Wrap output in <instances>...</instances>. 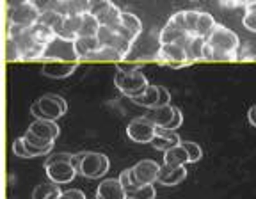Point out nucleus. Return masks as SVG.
<instances>
[{
  "label": "nucleus",
  "instance_id": "nucleus-1",
  "mask_svg": "<svg viewBox=\"0 0 256 199\" xmlns=\"http://www.w3.org/2000/svg\"><path fill=\"white\" fill-rule=\"evenodd\" d=\"M240 41L235 32L217 24L212 34L206 38L203 48V60H236Z\"/></svg>",
  "mask_w": 256,
  "mask_h": 199
},
{
  "label": "nucleus",
  "instance_id": "nucleus-2",
  "mask_svg": "<svg viewBox=\"0 0 256 199\" xmlns=\"http://www.w3.org/2000/svg\"><path fill=\"white\" fill-rule=\"evenodd\" d=\"M73 166L78 169L82 176L89 180H98L107 174L110 168V160L107 155L98 152H82L73 155Z\"/></svg>",
  "mask_w": 256,
  "mask_h": 199
},
{
  "label": "nucleus",
  "instance_id": "nucleus-3",
  "mask_svg": "<svg viewBox=\"0 0 256 199\" xmlns=\"http://www.w3.org/2000/svg\"><path fill=\"white\" fill-rule=\"evenodd\" d=\"M114 84H116V88L120 89L124 96L134 100L148 89L150 82H148V78H146V75L142 73V68L136 66L132 72L118 70L116 75H114Z\"/></svg>",
  "mask_w": 256,
  "mask_h": 199
},
{
  "label": "nucleus",
  "instance_id": "nucleus-4",
  "mask_svg": "<svg viewBox=\"0 0 256 199\" xmlns=\"http://www.w3.org/2000/svg\"><path fill=\"white\" fill-rule=\"evenodd\" d=\"M126 136L130 140L137 144H152V140L155 139L156 136V126L152 123V121L142 116V118H136L128 123L126 126Z\"/></svg>",
  "mask_w": 256,
  "mask_h": 199
},
{
  "label": "nucleus",
  "instance_id": "nucleus-5",
  "mask_svg": "<svg viewBox=\"0 0 256 199\" xmlns=\"http://www.w3.org/2000/svg\"><path fill=\"white\" fill-rule=\"evenodd\" d=\"M156 60L162 64H168L171 68H182L185 64L192 62L188 52L178 43L160 44L158 52H156Z\"/></svg>",
  "mask_w": 256,
  "mask_h": 199
},
{
  "label": "nucleus",
  "instance_id": "nucleus-6",
  "mask_svg": "<svg viewBox=\"0 0 256 199\" xmlns=\"http://www.w3.org/2000/svg\"><path fill=\"white\" fill-rule=\"evenodd\" d=\"M38 105H40L41 112H43V120H50V121H57L59 118H62L68 110V104L66 100L59 94H54V92H48L43 94L41 98L36 100Z\"/></svg>",
  "mask_w": 256,
  "mask_h": 199
},
{
  "label": "nucleus",
  "instance_id": "nucleus-7",
  "mask_svg": "<svg viewBox=\"0 0 256 199\" xmlns=\"http://www.w3.org/2000/svg\"><path fill=\"white\" fill-rule=\"evenodd\" d=\"M44 169H46L48 180L57 185H64L73 182L76 172H78V169L73 166V162H54L44 166Z\"/></svg>",
  "mask_w": 256,
  "mask_h": 199
},
{
  "label": "nucleus",
  "instance_id": "nucleus-8",
  "mask_svg": "<svg viewBox=\"0 0 256 199\" xmlns=\"http://www.w3.org/2000/svg\"><path fill=\"white\" fill-rule=\"evenodd\" d=\"M41 12L38 11L34 6L28 2V4L22 6V8L9 9L8 11V20L11 25H22V27H32L40 22Z\"/></svg>",
  "mask_w": 256,
  "mask_h": 199
},
{
  "label": "nucleus",
  "instance_id": "nucleus-9",
  "mask_svg": "<svg viewBox=\"0 0 256 199\" xmlns=\"http://www.w3.org/2000/svg\"><path fill=\"white\" fill-rule=\"evenodd\" d=\"M46 59H62V60H70V59H76L75 54V44L70 40H62V38L57 36L52 43L46 46V52H44ZM78 60V59H76Z\"/></svg>",
  "mask_w": 256,
  "mask_h": 199
},
{
  "label": "nucleus",
  "instance_id": "nucleus-10",
  "mask_svg": "<svg viewBox=\"0 0 256 199\" xmlns=\"http://www.w3.org/2000/svg\"><path fill=\"white\" fill-rule=\"evenodd\" d=\"M132 169L140 185H153L155 182H158L160 166L155 160H140Z\"/></svg>",
  "mask_w": 256,
  "mask_h": 199
},
{
  "label": "nucleus",
  "instance_id": "nucleus-11",
  "mask_svg": "<svg viewBox=\"0 0 256 199\" xmlns=\"http://www.w3.org/2000/svg\"><path fill=\"white\" fill-rule=\"evenodd\" d=\"M126 190L121 185L120 178L104 180L96 188V199H126Z\"/></svg>",
  "mask_w": 256,
  "mask_h": 199
},
{
  "label": "nucleus",
  "instance_id": "nucleus-12",
  "mask_svg": "<svg viewBox=\"0 0 256 199\" xmlns=\"http://www.w3.org/2000/svg\"><path fill=\"white\" fill-rule=\"evenodd\" d=\"M187 178V168L185 166H160L158 184L166 187H174Z\"/></svg>",
  "mask_w": 256,
  "mask_h": 199
},
{
  "label": "nucleus",
  "instance_id": "nucleus-13",
  "mask_svg": "<svg viewBox=\"0 0 256 199\" xmlns=\"http://www.w3.org/2000/svg\"><path fill=\"white\" fill-rule=\"evenodd\" d=\"M180 144H182V139L174 130L156 126V136H155V139L152 140V146L155 148V150H160V152L166 153L168 150H171V148H174V146H180Z\"/></svg>",
  "mask_w": 256,
  "mask_h": 199
},
{
  "label": "nucleus",
  "instance_id": "nucleus-14",
  "mask_svg": "<svg viewBox=\"0 0 256 199\" xmlns=\"http://www.w3.org/2000/svg\"><path fill=\"white\" fill-rule=\"evenodd\" d=\"M28 130H30L34 136L41 137V139H44V140H50V142H54L60 134L59 124L50 120H36L28 126Z\"/></svg>",
  "mask_w": 256,
  "mask_h": 199
},
{
  "label": "nucleus",
  "instance_id": "nucleus-15",
  "mask_svg": "<svg viewBox=\"0 0 256 199\" xmlns=\"http://www.w3.org/2000/svg\"><path fill=\"white\" fill-rule=\"evenodd\" d=\"M76 70V62H46L43 64V68H41V73L48 78H66V76L73 75V72Z\"/></svg>",
  "mask_w": 256,
  "mask_h": 199
},
{
  "label": "nucleus",
  "instance_id": "nucleus-16",
  "mask_svg": "<svg viewBox=\"0 0 256 199\" xmlns=\"http://www.w3.org/2000/svg\"><path fill=\"white\" fill-rule=\"evenodd\" d=\"M174 108L172 105H164V107H155V108H150L146 118L152 121L155 126L158 128H168L171 124L172 118H174Z\"/></svg>",
  "mask_w": 256,
  "mask_h": 199
},
{
  "label": "nucleus",
  "instance_id": "nucleus-17",
  "mask_svg": "<svg viewBox=\"0 0 256 199\" xmlns=\"http://www.w3.org/2000/svg\"><path fill=\"white\" fill-rule=\"evenodd\" d=\"M80 27H82V14H73V16H66L62 24V30L57 34L62 40H70L75 41L78 38Z\"/></svg>",
  "mask_w": 256,
  "mask_h": 199
},
{
  "label": "nucleus",
  "instance_id": "nucleus-18",
  "mask_svg": "<svg viewBox=\"0 0 256 199\" xmlns=\"http://www.w3.org/2000/svg\"><path fill=\"white\" fill-rule=\"evenodd\" d=\"M73 44H75L76 59H88L92 52H96V50L102 48L100 41L96 40V38H76V40L73 41Z\"/></svg>",
  "mask_w": 256,
  "mask_h": 199
},
{
  "label": "nucleus",
  "instance_id": "nucleus-19",
  "mask_svg": "<svg viewBox=\"0 0 256 199\" xmlns=\"http://www.w3.org/2000/svg\"><path fill=\"white\" fill-rule=\"evenodd\" d=\"M188 36L187 32L182 30L178 25H174L171 20H168V24L164 25V28L158 34V43L160 44H169V43H178L182 38Z\"/></svg>",
  "mask_w": 256,
  "mask_h": 199
},
{
  "label": "nucleus",
  "instance_id": "nucleus-20",
  "mask_svg": "<svg viewBox=\"0 0 256 199\" xmlns=\"http://www.w3.org/2000/svg\"><path fill=\"white\" fill-rule=\"evenodd\" d=\"M134 104L140 105V107H146L150 110V108H155L158 107V86H153L150 84L148 89L142 92L140 96H137V98L132 100Z\"/></svg>",
  "mask_w": 256,
  "mask_h": 199
},
{
  "label": "nucleus",
  "instance_id": "nucleus-21",
  "mask_svg": "<svg viewBox=\"0 0 256 199\" xmlns=\"http://www.w3.org/2000/svg\"><path fill=\"white\" fill-rule=\"evenodd\" d=\"M100 27V20L92 16L91 12H86V14H82V27H80L78 38H96Z\"/></svg>",
  "mask_w": 256,
  "mask_h": 199
},
{
  "label": "nucleus",
  "instance_id": "nucleus-22",
  "mask_svg": "<svg viewBox=\"0 0 256 199\" xmlns=\"http://www.w3.org/2000/svg\"><path fill=\"white\" fill-rule=\"evenodd\" d=\"M164 164L166 166H185V164H188V153L185 152V148L182 144L174 146L164 153Z\"/></svg>",
  "mask_w": 256,
  "mask_h": 199
},
{
  "label": "nucleus",
  "instance_id": "nucleus-23",
  "mask_svg": "<svg viewBox=\"0 0 256 199\" xmlns=\"http://www.w3.org/2000/svg\"><path fill=\"white\" fill-rule=\"evenodd\" d=\"M216 25H217L216 20H214V16L210 12L200 11V18H198V25H196V36L206 40L212 34L214 28H216Z\"/></svg>",
  "mask_w": 256,
  "mask_h": 199
},
{
  "label": "nucleus",
  "instance_id": "nucleus-24",
  "mask_svg": "<svg viewBox=\"0 0 256 199\" xmlns=\"http://www.w3.org/2000/svg\"><path fill=\"white\" fill-rule=\"evenodd\" d=\"M62 190L57 184H41L32 190V199H59Z\"/></svg>",
  "mask_w": 256,
  "mask_h": 199
},
{
  "label": "nucleus",
  "instance_id": "nucleus-25",
  "mask_svg": "<svg viewBox=\"0 0 256 199\" xmlns=\"http://www.w3.org/2000/svg\"><path fill=\"white\" fill-rule=\"evenodd\" d=\"M121 14H123V11H121L118 6L112 4L110 8L107 9V11L104 12V14L98 18L100 20L102 25H105V27L112 28V30H116L118 27L121 25Z\"/></svg>",
  "mask_w": 256,
  "mask_h": 199
},
{
  "label": "nucleus",
  "instance_id": "nucleus-26",
  "mask_svg": "<svg viewBox=\"0 0 256 199\" xmlns=\"http://www.w3.org/2000/svg\"><path fill=\"white\" fill-rule=\"evenodd\" d=\"M107 46L114 48V50L121 56V59H123V57H126L128 54H130V50H132V46H134V41L126 40V38L120 36L118 32H114V36H112V40L107 43Z\"/></svg>",
  "mask_w": 256,
  "mask_h": 199
},
{
  "label": "nucleus",
  "instance_id": "nucleus-27",
  "mask_svg": "<svg viewBox=\"0 0 256 199\" xmlns=\"http://www.w3.org/2000/svg\"><path fill=\"white\" fill-rule=\"evenodd\" d=\"M40 24L48 25L50 28H54L56 34H59V32L62 30L64 16L57 14V12H54V11H44V12H41V16H40Z\"/></svg>",
  "mask_w": 256,
  "mask_h": 199
},
{
  "label": "nucleus",
  "instance_id": "nucleus-28",
  "mask_svg": "<svg viewBox=\"0 0 256 199\" xmlns=\"http://www.w3.org/2000/svg\"><path fill=\"white\" fill-rule=\"evenodd\" d=\"M120 182H121V185H123L124 190H126V196H130L134 190H137V188L140 187V184L137 182L136 174H134L132 168H128V169H124V171H121Z\"/></svg>",
  "mask_w": 256,
  "mask_h": 199
},
{
  "label": "nucleus",
  "instance_id": "nucleus-29",
  "mask_svg": "<svg viewBox=\"0 0 256 199\" xmlns=\"http://www.w3.org/2000/svg\"><path fill=\"white\" fill-rule=\"evenodd\" d=\"M121 25H123L124 28H128V30H132L137 38H139V34L142 32V24H140V20L134 12L123 11V14H121Z\"/></svg>",
  "mask_w": 256,
  "mask_h": 199
},
{
  "label": "nucleus",
  "instance_id": "nucleus-30",
  "mask_svg": "<svg viewBox=\"0 0 256 199\" xmlns=\"http://www.w3.org/2000/svg\"><path fill=\"white\" fill-rule=\"evenodd\" d=\"M204 43H206V40H204V38L194 36L190 40V44H188V57H190L192 62H194V60H203Z\"/></svg>",
  "mask_w": 256,
  "mask_h": 199
},
{
  "label": "nucleus",
  "instance_id": "nucleus-31",
  "mask_svg": "<svg viewBox=\"0 0 256 199\" xmlns=\"http://www.w3.org/2000/svg\"><path fill=\"white\" fill-rule=\"evenodd\" d=\"M118 59H121V56L116 52V50H114V48L102 46L100 50L92 52L86 60H118Z\"/></svg>",
  "mask_w": 256,
  "mask_h": 199
},
{
  "label": "nucleus",
  "instance_id": "nucleus-32",
  "mask_svg": "<svg viewBox=\"0 0 256 199\" xmlns=\"http://www.w3.org/2000/svg\"><path fill=\"white\" fill-rule=\"evenodd\" d=\"M22 137H24L25 142L30 144V146H34V148H38V150H48V152H52V150H54V142H50V140H44V139H41V137L34 136L30 130L25 132Z\"/></svg>",
  "mask_w": 256,
  "mask_h": 199
},
{
  "label": "nucleus",
  "instance_id": "nucleus-33",
  "mask_svg": "<svg viewBox=\"0 0 256 199\" xmlns=\"http://www.w3.org/2000/svg\"><path fill=\"white\" fill-rule=\"evenodd\" d=\"M182 146L185 148V152L188 153V162L190 164H196L203 158V150L198 142H192V140H182Z\"/></svg>",
  "mask_w": 256,
  "mask_h": 199
},
{
  "label": "nucleus",
  "instance_id": "nucleus-34",
  "mask_svg": "<svg viewBox=\"0 0 256 199\" xmlns=\"http://www.w3.org/2000/svg\"><path fill=\"white\" fill-rule=\"evenodd\" d=\"M242 25L248 28L249 32H254L256 34V2L249 4L246 8V14L242 18Z\"/></svg>",
  "mask_w": 256,
  "mask_h": 199
},
{
  "label": "nucleus",
  "instance_id": "nucleus-35",
  "mask_svg": "<svg viewBox=\"0 0 256 199\" xmlns=\"http://www.w3.org/2000/svg\"><path fill=\"white\" fill-rule=\"evenodd\" d=\"M89 6H91V0H68L70 16L86 14V12H89Z\"/></svg>",
  "mask_w": 256,
  "mask_h": 199
},
{
  "label": "nucleus",
  "instance_id": "nucleus-36",
  "mask_svg": "<svg viewBox=\"0 0 256 199\" xmlns=\"http://www.w3.org/2000/svg\"><path fill=\"white\" fill-rule=\"evenodd\" d=\"M198 18H200V11H194V9H188L185 11V27H187V34L188 36H196V25H198Z\"/></svg>",
  "mask_w": 256,
  "mask_h": 199
},
{
  "label": "nucleus",
  "instance_id": "nucleus-37",
  "mask_svg": "<svg viewBox=\"0 0 256 199\" xmlns=\"http://www.w3.org/2000/svg\"><path fill=\"white\" fill-rule=\"evenodd\" d=\"M156 190L153 185H140L137 190H134L128 196V199H155Z\"/></svg>",
  "mask_w": 256,
  "mask_h": 199
},
{
  "label": "nucleus",
  "instance_id": "nucleus-38",
  "mask_svg": "<svg viewBox=\"0 0 256 199\" xmlns=\"http://www.w3.org/2000/svg\"><path fill=\"white\" fill-rule=\"evenodd\" d=\"M112 6L110 0H91V6H89V12L96 18H100L105 11Z\"/></svg>",
  "mask_w": 256,
  "mask_h": 199
},
{
  "label": "nucleus",
  "instance_id": "nucleus-39",
  "mask_svg": "<svg viewBox=\"0 0 256 199\" xmlns=\"http://www.w3.org/2000/svg\"><path fill=\"white\" fill-rule=\"evenodd\" d=\"M6 57H8L9 62H12V60H22L20 48H18V43H16L14 40H8V43H6Z\"/></svg>",
  "mask_w": 256,
  "mask_h": 199
},
{
  "label": "nucleus",
  "instance_id": "nucleus-40",
  "mask_svg": "<svg viewBox=\"0 0 256 199\" xmlns=\"http://www.w3.org/2000/svg\"><path fill=\"white\" fill-rule=\"evenodd\" d=\"M256 0H219L220 8L226 9H236V8H248L249 4H252Z\"/></svg>",
  "mask_w": 256,
  "mask_h": 199
},
{
  "label": "nucleus",
  "instance_id": "nucleus-41",
  "mask_svg": "<svg viewBox=\"0 0 256 199\" xmlns=\"http://www.w3.org/2000/svg\"><path fill=\"white\" fill-rule=\"evenodd\" d=\"M112 36H114V30L108 27H105V25H102L100 30H98V34H96V40L100 41L102 46H107V43L112 40Z\"/></svg>",
  "mask_w": 256,
  "mask_h": 199
},
{
  "label": "nucleus",
  "instance_id": "nucleus-42",
  "mask_svg": "<svg viewBox=\"0 0 256 199\" xmlns=\"http://www.w3.org/2000/svg\"><path fill=\"white\" fill-rule=\"evenodd\" d=\"M12 152H14L16 156H20V158H30L28 153H27V150H25L24 137H18V139L14 140V144H12Z\"/></svg>",
  "mask_w": 256,
  "mask_h": 199
},
{
  "label": "nucleus",
  "instance_id": "nucleus-43",
  "mask_svg": "<svg viewBox=\"0 0 256 199\" xmlns=\"http://www.w3.org/2000/svg\"><path fill=\"white\" fill-rule=\"evenodd\" d=\"M54 162H73V155L72 153H56V155H50L44 162V166Z\"/></svg>",
  "mask_w": 256,
  "mask_h": 199
},
{
  "label": "nucleus",
  "instance_id": "nucleus-44",
  "mask_svg": "<svg viewBox=\"0 0 256 199\" xmlns=\"http://www.w3.org/2000/svg\"><path fill=\"white\" fill-rule=\"evenodd\" d=\"M164 105H171V92L158 86V107H164Z\"/></svg>",
  "mask_w": 256,
  "mask_h": 199
},
{
  "label": "nucleus",
  "instance_id": "nucleus-45",
  "mask_svg": "<svg viewBox=\"0 0 256 199\" xmlns=\"http://www.w3.org/2000/svg\"><path fill=\"white\" fill-rule=\"evenodd\" d=\"M59 199H86V194L78 188H70V190H64Z\"/></svg>",
  "mask_w": 256,
  "mask_h": 199
},
{
  "label": "nucleus",
  "instance_id": "nucleus-46",
  "mask_svg": "<svg viewBox=\"0 0 256 199\" xmlns=\"http://www.w3.org/2000/svg\"><path fill=\"white\" fill-rule=\"evenodd\" d=\"M169 20H171L174 25H178V27H180L182 30L187 32V27H185V11H178V12H174V14H172L171 18H169Z\"/></svg>",
  "mask_w": 256,
  "mask_h": 199
},
{
  "label": "nucleus",
  "instance_id": "nucleus-47",
  "mask_svg": "<svg viewBox=\"0 0 256 199\" xmlns=\"http://www.w3.org/2000/svg\"><path fill=\"white\" fill-rule=\"evenodd\" d=\"M182 123H184V116H182V110L178 107L174 108V118H172V121H171V124H169V130H174L176 132V128H180L182 126Z\"/></svg>",
  "mask_w": 256,
  "mask_h": 199
},
{
  "label": "nucleus",
  "instance_id": "nucleus-48",
  "mask_svg": "<svg viewBox=\"0 0 256 199\" xmlns=\"http://www.w3.org/2000/svg\"><path fill=\"white\" fill-rule=\"evenodd\" d=\"M50 2H52V0H30V4L34 6V8H36L40 12L48 11V6H50Z\"/></svg>",
  "mask_w": 256,
  "mask_h": 199
},
{
  "label": "nucleus",
  "instance_id": "nucleus-49",
  "mask_svg": "<svg viewBox=\"0 0 256 199\" xmlns=\"http://www.w3.org/2000/svg\"><path fill=\"white\" fill-rule=\"evenodd\" d=\"M30 0H8V9H16V8H22V6L28 4Z\"/></svg>",
  "mask_w": 256,
  "mask_h": 199
},
{
  "label": "nucleus",
  "instance_id": "nucleus-50",
  "mask_svg": "<svg viewBox=\"0 0 256 199\" xmlns=\"http://www.w3.org/2000/svg\"><path fill=\"white\" fill-rule=\"evenodd\" d=\"M248 120H249V123H251L252 126L256 128V105H252V107L249 108V112H248Z\"/></svg>",
  "mask_w": 256,
  "mask_h": 199
},
{
  "label": "nucleus",
  "instance_id": "nucleus-51",
  "mask_svg": "<svg viewBox=\"0 0 256 199\" xmlns=\"http://www.w3.org/2000/svg\"><path fill=\"white\" fill-rule=\"evenodd\" d=\"M126 199H128V198H126Z\"/></svg>",
  "mask_w": 256,
  "mask_h": 199
}]
</instances>
